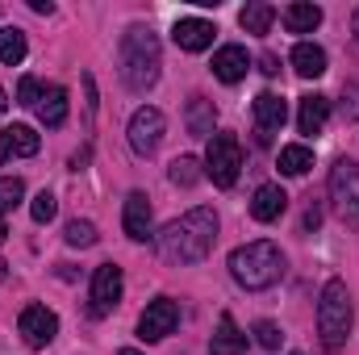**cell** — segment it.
<instances>
[{"label":"cell","instance_id":"1","mask_svg":"<svg viewBox=\"0 0 359 355\" xmlns=\"http://www.w3.org/2000/svg\"><path fill=\"white\" fill-rule=\"evenodd\" d=\"M217 243V213L213 209H188L184 217H176L163 234H159V255L168 264H201Z\"/></svg>","mask_w":359,"mask_h":355},{"label":"cell","instance_id":"2","mask_svg":"<svg viewBox=\"0 0 359 355\" xmlns=\"http://www.w3.org/2000/svg\"><path fill=\"white\" fill-rule=\"evenodd\" d=\"M159 67H163V55H159V38L151 34V25H130L121 34V46H117L121 84L130 92L155 88L159 84Z\"/></svg>","mask_w":359,"mask_h":355},{"label":"cell","instance_id":"3","mask_svg":"<svg viewBox=\"0 0 359 355\" xmlns=\"http://www.w3.org/2000/svg\"><path fill=\"white\" fill-rule=\"evenodd\" d=\"M351 326H355L351 293H347V284L334 276V280H326L322 301H318V343H322L326 351H343L347 339H351Z\"/></svg>","mask_w":359,"mask_h":355},{"label":"cell","instance_id":"4","mask_svg":"<svg viewBox=\"0 0 359 355\" xmlns=\"http://www.w3.org/2000/svg\"><path fill=\"white\" fill-rule=\"evenodd\" d=\"M230 276L243 288H251V293L271 288L284 276V251L276 243H268V239H255V243H247V247H238L230 255Z\"/></svg>","mask_w":359,"mask_h":355},{"label":"cell","instance_id":"5","mask_svg":"<svg viewBox=\"0 0 359 355\" xmlns=\"http://www.w3.org/2000/svg\"><path fill=\"white\" fill-rule=\"evenodd\" d=\"M330 205L343 226L359 230V163L355 159H334L330 168Z\"/></svg>","mask_w":359,"mask_h":355},{"label":"cell","instance_id":"6","mask_svg":"<svg viewBox=\"0 0 359 355\" xmlns=\"http://www.w3.org/2000/svg\"><path fill=\"white\" fill-rule=\"evenodd\" d=\"M238 172H243V142L234 134H213L205 151V176L217 188H234Z\"/></svg>","mask_w":359,"mask_h":355},{"label":"cell","instance_id":"7","mask_svg":"<svg viewBox=\"0 0 359 355\" xmlns=\"http://www.w3.org/2000/svg\"><path fill=\"white\" fill-rule=\"evenodd\" d=\"M17 335L25 339V347L42 351L46 343H55V335H59V318H55L46 305H25L21 318H17Z\"/></svg>","mask_w":359,"mask_h":355},{"label":"cell","instance_id":"8","mask_svg":"<svg viewBox=\"0 0 359 355\" xmlns=\"http://www.w3.org/2000/svg\"><path fill=\"white\" fill-rule=\"evenodd\" d=\"M180 322V305L172 297H155L147 309H142V318H138V335L147 339V343H159V339H168L172 330H176Z\"/></svg>","mask_w":359,"mask_h":355},{"label":"cell","instance_id":"9","mask_svg":"<svg viewBox=\"0 0 359 355\" xmlns=\"http://www.w3.org/2000/svg\"><path fill=\"white\" fill-rule=\"evenodd\" d=\"M163 130H168L163 113L147 105V109H138V113L130 117V147H134L138 155H155L159 142H163Z\"/></svg>","mask_w":359,"mask_h":355},{"label":"cell","instance_id":"10","mask_svg":"<svg viewBox=\"0 0 359 355\" xmlns=\"http://www.w3.org/2000/svg\"><path fill=\"white\" fill-rule=\"evenodd\" d=\"M121 288H126V276L117 264H100L92 272V318H104L117 301H121Z\"/></svg>","mask_w":359,"mask_h":355},{"label":"cell","instance_id":"11","mask_svg":"<svg viewBox=\"0 0 359 355\" xmlns=\"http://www.w3.org/2000/svg\"><path fill=\"white\" fill-rule=\"evenodd\" d=\"M284 121H288V100L280 92H259L255 96V138H259V147H268L271 134Z\"/></svg>","mask_w":359,"mask_h":355},{"label":"cell","instance_id":"12","mask_svg":"<svg viewBox=\"0 0 359 355\" xmlns=\"http://www.w3.org/2000/svg\"><path fill=\"white\" fill-rule=\"evenodd\" d=\"M121 226L134 243H151L155 239V217H151V201L147 192H130L126 196V209H121Z\"/></svg>","mask_w":359,"mask_h":355},{"label":"cell","instance_id":"13","mask_svg":"<svg viewBox=\"0 0 359 355\" xmlns=\"http://www.w3.org/2000/svg\"><path fill=\"white\" fill-rule=\"evenodd\" d=\"M213 34H217V25H213V21H205V17H180L176 25H172L176 46H180V51H188V55L209 51V46H213Z\"/></svg>","mask_w":359,"mask_h":355},{"label":"cell","instance_id":"14","mask_svg":"<svg viewBox=\"0 0 359 355\" xmlns=\"http://www.w3.org/2000/svg\"><path fill=\"white\" fill-rule=\"evenodd\" d=\"M247 67H251V55H247V46H238V42H230V46H222V51L213 55V76H217L222 84H238V80L247 76Z\"/></svg>","mask_w":359,"mask_h":355},{"label":"cell","instance_id":"15","mask_svg":"<svg viewBox=\"0 0 359 355\" xmlns=\"http://www.w3.org/2000/svg\"><path fill=\"white\" fill-rule=\"evenodd\" d=\"M326 121H330V96L305 92V96H301V109H297V130H301V134H322Z\"/></svg>","mask_w":359,"mask_h":355},{"label":"cell","instance_id":"16","mask_svg":"<svg viewBox=\"0 0 359 355\" xmlns=\"http://www.w3.org/2000/svg\"><path fill=\"white\" fill-rule=\"evenodd\" d=\"M184 126L192 138H213V126H217V109L209 96H192L188 109H184Z\"/></svg>","mask_w":359,"mask_h":355},{"label":"cell","instance_id":"17","mask_svg":"<svg viewBox=\"0 0 359 355\" xmlns=\"http://www.w3.org/2000/svg\"><path fill=\"white\" fill-rule=\"evenodd\" d=\"M284 209H288V192L280 184H259L255 188V201H251V217L255 222H276Z\"/></svg>","mask_w":359,"mask_h":355},{"label":"cell","instance_id":"18","mask_svg":"<svg viewBox=\"0 0 359 355\" xmlns=\"http://www.w3.org/2000/svg\"><path fill=\"white\" fill-rule=\"evenodd\" d=\"M288 59H292V72H297L301 80H318V76H326V51L313 46V42H297Z\"/></svg>","mask_w":359,"mask_h":355},{"label":"cell","instance_id":"19","mask_svg":"<svg viewBox=\"0 0 359 355\" xmlns=\"http://www.w3.org/2000/svg\"><path fill=\"white\" fill-rule=\"evenodd\" d=\"M243 351H247V335L238 330V322L230 314H222L217 318V335L209 343V355H243Z\"/></svg>","mask_w":359,"mask_h":355},{"label":"cell","instance_id":"20","mask_svg":"<svg viewBox=\"0 0 359 355\" xmlns=\"http://www.w3.org/2000/svg\"><path fill=\"white\" fill-rule=\"evenodd\" d=\"M38 117H42V126L59 130V126L67 121V88L50 84V88L42 92V100H38Z\"/></svg>","mask_w":359,"mask_h":355},{"label":"cell","instance_id":"21","mask_svg":"<svg viewBox=\"0 0 359 355\" xmlns=\"http://www.w3.org/2000/svg\"><path fill=\"white\" fill-rule=\"evenodd\" d=\"M318 25H322V8H318V4L297 0V4L284 8V29H288V34H313Z\"/></svg>","mask_w":359,"mask_h":355},{"label":"cell","instance_id":"22","mask_svg":"<svg viewBox=\"0 0 359 355\" xmlns=\"http://www.w3.org/2000/svg\"><path fill=\"white\" fill-rule=\"evenodd\" d=\"M271 21H276V8H271V4H264V0H251V4L238 13V25H243L247 34H268Z\"/></svg>","mask_w":359,"mask_h":355},{"label":"cell","instance_id":"23","mask_svg":"<svg viewBox=\"0 0 359 355\" xmlns=\"http://www.w3.org/2000/svg\"><path fill=\"white\" fill-rule=\"evenodd\" d=\"M309 168H313V151L305 142H292V147L280 151V172L284 176H305Z\"/></svg>","mask_w":359,"mask_h":355},{"label":"cell","instance_id":"24","mask_svg":"<svg viewBox=\"0 0 359 355\" xmlns=\"http://www.w3.org/2000/svg\"><path fill=\"white\" fill-rule=\"evenodd\" d=\"M21 59H25V34L13 29V25L0 29V63H4V67H17Z\"/></svg>","mask_w":359,"mask_h":355},{"label":"cell","instance_id":"25","mask_svg":"<svg viewBox=\"0 0 359 355\" xmlns=\"http://www.w3.org/2000/svg\"><path fill=\"white\" fill-rule=\"evenodd\" d=\"M4 134H8V147H13V155H21V159L38 155V134H34L29 126H8Z\"/></svg>","mask_w":359,"mask_h":355},{"label":"cell","instance_id":"26","mask_svg":"<svg viewBox=\"0 0 359 355\" xmlns=\"http://www.w3.org/2000/svg\"><path fill=\"white\" fill-rule=\"evenodd\" d=\"M168 176H172V184H180V188H192V184L201 180V159H192V155H180L176 163L168 168Z\"/></svg>","mask_w":359,"mask_h":355},{"label":"cell","instance_id":"27","mask_svg":"<svg viewBox=\"0 0 359 355\" xmlns=\"http://www.w3.org/2000/svg\"><path fill=\"white\" fill-rule=\"evenodd\" d=\"M29 213H34V222H38V226H46V222H55V213H59V201H55V196H50V192L42 188V192L34 196Z\"/></svg>","mask_w":359,"mask_h":355},{"label":"cell","instance_id":"28","mask_svg":"<svg viewBox=\"0 0 359 355\" xmlns=\"http://www.w3.org/2000/svg\"><path fill=\"white\" fill-rule=\"evenodd\" d=\"M21 196H25V180H17V176L0 180V213L13 209V205H21Z\"/></svg>","mask_w":359,"mask_h":355},{"label":"cell","instance_id":"29","mask_svg":"<svg viewBox=\"0 0 359 355\" xmlns=\"http://www.w3.org/2000/svg\"><path fill=\"white\" fill-rule=\"evenodd\" d=\"M67 243H72V247H92V243H96V226H92V222H80V217L67 222Z\"/></svg>","mask_w":359,"mask_h":355},{"label":"cell","instance_id":"30","mask_svg":"<svg viewBox=\"0 0 359 355\" xmlns=\"http://www.w3.org/2000/svg\"><path fill=\"white\" fill-rule=\"evenodd\" d=\"M38 100H42V84H38L34 76H21V84H17V105L38 109Z\"/></svg>","mask_w":359,"mask_h":355},{"label":"cell","instance_id":"31","mask_svg":"<svg viewBox=\"0 0 359 355\" xmlns=\"http://www.w3.org/2000/svg\"><path fill=\"white\" fill-rule=\"evenodd\" d=\"M255 343H259L264 351H276V347L284 343V335H280L276 322H255Z\"/></svg>","mask_w":359,"mask_h":355},{"label":"cell","instance_id":"32","mask_svg":"<svg viewBox=\"0 0 359 355\" xmlns=\"http://www.w3.org/2000/svg\"><path fill=\"white\" fill-rule=\"evenodd\" d=\"M301 226H305V230H318V226H322V209H318V205H309V209H305V222H301Z\"/></svg>","mask_w":359,"mask_h":355},{"label":"cell","instance_id":"33","mask_svg":"<svg viewBox=\"0 0 359 355\" xmlns=\"http://www.w3.org/2000/svg\"><path fill=\"white\" fill-rule=\"evenodd\" d=\"M259 72H264V76H276V72H280V59H276V55H264V59H259Z\"/></svg>","mask_w":359,"mask_h":355},{"label":"cell","instance_id":"34","mask_svg":"<svg viewBox=\"0 0 359 355\" xmlns=\"http://www.w3.org/2000/svg\"><path fill=\"white\" fill-rule=\"evenodd\" d=\"M29 8H34V13H42V17H50V13H55V4H50V0H29Z\"/></svg>","mask_w":359,"mask_h":355},{"label":"cell","instance_id":"35","mask_svg":"<svg viewBox=\"0 0 359 355\" xmlns=\"http://www.w3.org/2000/svg\"><path fill=\"white\" fill-rule=\"evenodd\" d=\"M4 159H13V147H8V134L0 130V163H4Z\"/></svg>","mask_w":359,"mask_h":355},{"label":"cell","instance_id":"36","mask_svg":"<svg viewBox=\"0 0 359 355\" xmlns=\"http://www.w3.org/2000/svg\"><path fill=\"white\" fill-rule=\"evenodd\" d=\"M8 239V222H4V213H0V243Z\"/></svg>","mask_w":359,"mask_h":355},{"label":"cell","instance_id":"37","mask_svg":"<svg viewBox=\"0 0 359 355\" xmlns=\"http://www.w3.org/2000/svg\"><path fill=\"white\" fill-rule=\"evenodd\" d=\"M4 109H8V96H4V88H0V113H4Z\"/></svg>","mask_w":359,"mask_h":355},{"label":"cell","instance_id":"38","mask_svg":"<svg viewBox=\"0 0 359 355\" xmlns=\"http://www.w3.org/2000/svg\"><path fill=\"white\" fill-rule=\"evenodd\" d=\"M117 355H142V351H134V347H121V351H117Z\"/></svg>","mask_w":359,"mask_h":355},{"label":"cell","instance_id":"39","mask_svg":"<svg viewBox=\"0 0 359 355\" xmlns=\"http://www.w3.org/2000/svg\"><path fill=\"white\" fill-rule=\"evenodd\" d=\"M351 29H355V38H359V8H355V21H351Z\"/></svg>","mask_w":359,"mask_h":355},{"label":"cell","instance_id":"40","mask_svg":"<svg viewBox=\"0 0 359 355\" xmlns=\"http://www.w3.org/2000/svg\"><path fill=\"white\" fill-rule=\"evenodd\" d=\"M0 276H4V264H0Z\"/></svg>","mask_w":359,"mask_h":355}]
</instances>
